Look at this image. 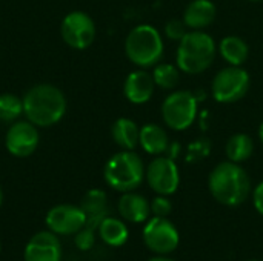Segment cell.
Instances as JSON below:
<instances>
[{
	"label": "cell",
	"mask_w": 263,
	"mask_h": 261,
	"mask_svg": "<svg viewBox=\"0 0 263 261\" xmlns=\"http://www.w3.org/2000/svg\"><path fill=\"white\" fill-rule=\"evenodd\" d=\"M208 188L220 205L234 208L247 202L251 192V180L240 163L222 162L210 174Z\"/></svg>",
	"instance_id": "obj_1"
},
{
	"label": "cell",
	"mask_w": 263,
	"mask_h": 261,
	"mask_svg": "<svg viewBox=\"0 0 263 261\" xmlns=\"http://www.w3.org/2000/svg\"><path fill=\"white\" fill-rule=\"evenodd\" d=\"M65 112L66 98L54 85H35L23 97V114L35 126H52L63 118Z\"/></svg>",
	"instance_id": "obj_2"
},
{
	"label": "cell",
	"mask_w": 263,
	"mask_h": 261,
	"mask_svg": "<svg viewBox=\"0 0 263 261\" xmlns=\"http://www.w3.org/2000/svg\"><path fill=\"white\" fill-rule=\"evenodd\" d=\"M217 46L214 38L205 31H188L179 42L177 68L186 74H200L214 62Z\"/></svg>",
	"instance_id": "obj_3"
},
{
	"label": "cell",
	"mask_w": 263,
	"mask_h": 261,
	"mask_svg": "<svg viewBox=\"0 0 263 261\" xmlns=\"http://www.w3.org/2000/svg\"><path fill=\"white\" fill-rule=\"evenodd\" d=\"M145 166L134 151H120L105 165L103 177L109 188L119 192L136 191L145 178Z\"/></svg>",
	"instance_id": "obj_4"
},
{
	"label": "cell",
	"mask_w": 263,
	"mask_h": 261,
	"mask_svg": "<svg viewBox=\"0 0 263 261\" xmlns=\"http://www.w3.org/2000/svg\"><path fill=\"white\" fill-rule=\"evenodd\" d=\"M163 49V38L151 25L133 28L125 40L126 57L139 68H151L160 63Z\"/></svg>",
	"instance_id": "obj_5"
},
{
	"label": "cell",
	"mask_w": 263,
	"mask_h": 261,
	"mask_svg": "<svg viewBox=\"0 0 263 261\" xmlns=\"http://www.w3.org/2000/svg\"><path fill=\"white\" fill-rule=\"evenodd\" d=\"M162 117L174 131L188 129L197 117V97L190 91H174L162 103Z\"/></svg>",
	"instance_id": "obj_6"
},
{
	"label": "cell",
	"mask_w": 263,
	"mask_h": 261,
	"mask_svg": "<svg viewBox=\"0 0 263 261\" xmlns=\"http://www.w3.org/2000/svg\"><path fill=\"white\" fill-rule=\"evenodd\" d=\"M250 74L242 66H227L220 69L211 85L213 97L219 103H236L242 100L250 89Z\"/></svg>",
	"instance_id": "obj_7"
},
{
	"label": "cell",
	"mask_w": 263,
	"mask_h": 261,
	"mask_svg": "<svg viewBox=\"0 0 263 261\" xmlns=\"http://www.w3.org/2000/svg\"><path fill=\"white\" fill-rule=\"evenodd\" d=\"M65 43L74 49H86L92 45L97 29L94 20L83 11H72L65 15L60 25Z\"/></svg>",
	"instance_id": "obj_8"
},
{
	"label": "cell",
	"mask_w": 263,
	"mask_h": 261,
	"mask_svg": "<svg viewBox=\"0 0 263 261\" xmlns=\"http://www.w3.org/2000/svg\"><path fill=\"white\" fill-rule=\"evenodd\" d=\"M143 242L151 252L166 255L177 249L180 235L168 218L153 217L143 229Z\"/></svg>",
	"instance_id": "obj_9"
},
{
	"label": "cell",
	"mask_w": 263,
	"mask_h": 261,
	"mask_svg": "<svg viewBox=\"0 0 263 261\" xmlns=\"http://www.w3.org/2000/svg\"><path fill=\"white\" fill-rule=\"evenodd\" d=\"M145 178L157 195H173L180 185V174L176 162L166 155L154 158L146 171Z\"/></svg>",
	"instance_id": "obj_10"
},
{
	"label": "cell",
	"mask_w": 263,
	"mask_h": 261,
	"mask_svg": "<svg viewBox=\"0 0 263 261\" xmlns=\"http://www.w3.org/2000/svg\"><path fill=\"white\" fill-rule=\"evenodd\" d=\"M45 223L57 235H72L86 225V214L80 206L57 205L48 211Z\"/></svg>",
	"instance_id": "obj_11"
},
{
	"label": "cell",
	"mask_w": 263,
	"mask_h": 261,
	"mask_svg": "<svg viewBox=\"0 0 263 261\" xmlns=\"http://www.w3.org/2000/svg\"><path fill=\"white\" fill-rule=\"evenodd\" d=\"M6 149L11 155L25 158L35 152L39 146V131L31 122H15L5 137Z\"/></svg>",
	"instance_id": "obj_12"
},
{
	"label": "cell",
	"mask_w": 263,
	"mask_h": 261,
	"mask_svg": "<svg viewBox=\"0 0 263 261\" xmlns=\"http://www.w3.org/2000/svg\"><path fill=\"white\" fill-rule=\"evenodd\" d=\"M25 261H60L62 260V245L57 234L52 231H42L31 237L25 246Z\"/></svg>",
	"instance_id": "obj_13"
},
{
	"label": "cell",
	"mask_w": 263,
	"mask_h": 261,
	"mask_svg": "<svg viewBox=\"0 0 263 261\" xmlns=\"http://www.w3.org/2000/svg\"><path fill=\"white\" fill-rule=\"evenodd\" d=\"M156 89V83L153 74L145 69L133 71L123 83V94L128 102L134 105H143L151 100Z\"/></svg>",
	"instance_id": "obj_14"
},
{
	"label": "cell",
	"mask_w": 263,
	"mask_h": 261,
	"mask_svg": "<svg viewBox=\"0 0 263 261\" xmlns=\"http://www.w3.org/2000/svg\"><path fill=\"white\" fill-rule=\"evenodd\" d=\"M119 214L129 223H143L151 215V203L140 194L123 192L117 205Z\"/></svg>",
	"instance_id": "obj_15"
},
{
	"label": "cell",
	"mask_w": 263,
	"mask_h": 261,
	"mask_svg": "<svg viewBox=\"0 0 263 261\" xmlns=\"http://www.w3.org/2000/svg\"><path fill=\"white\" fill-rule=\"evenodd\" d=\"M217 8L211 0H193L183 12V22L191 31H203L216 20Z\"/></svg>",
	"instance_id": "obj_16"
},
{
	"label": "cell",
	"mask_w": 263,
	"mask_h": 261,
	"mask_svg": "<svg viewBox=\"0 0 263 261\" xmlns=\"http://www.w3.org/2000/svg\"><path fill=\"white\" fill-rule=\"evenodd\" d=\"M80 208L86 214V226L99 229V225L108 217V197L102 189H91L82 198Z\"/></svg>",
	"instance_id": "obj_17"
},
{
	"label": "cell",
	"mask_w": 263,
	"mask_h": 261,
	"mask_svg": "<svg viewBox=\"0 0 263 261\" xmlns=\"http://www.w3.org/2000/svg\"><path fill=\"white\" fill-rule=\"evenodd\" d=\"M139 145L143 148L145 152L151 155H162L166 154L171 143L165 128L156 123H146L145 126L140 128Z\"/></svg>",
	"instance_id": "obj_18"
},
{
	"label": "cell",
	"mask_w": 263,
	"mask_h": 261,
	"mask_svg": "<svg viewBox=\"0 0 263 261\" xmlns=\"http://www.w3.org/2000/svg\"><path fill=\"white\" fill-rule=\"evenodd\" d=\"M111 135L117 146H120L122 149H126V151H133L139 145L140 128L137 126V123L134 120L122 117L114 122V125L111 128Z\"/></svg>",
	"instance_id": "obj_19"
},
{
	"label": "cell",
	"mask_w": 263,
	"mask_h": 261,
	"mask_svg": "<svg viewBox=\"0 0 263 261\" xmlns=\"http://www.w3.org/2000/svg\"><path fill=\"white\" fill-rule=\"evenodd\" d=\"M97 231H99V237L102 238V242L111 248L123 246L129 237L126 225L122 220L116 217H109V215L102 220Z\"/></svg>",
	"instance_id": "obj_20"
},
{
	"label": "cell",
	"mask_w": 263,
	"mask_h": 261,
	"mask_svg": "<svg viewBox=\"0 0 263 261\" xmlns=\"http://www.w3.org/2000/svg\"><path fill=\"white\" fill-rule=\"evenodd\" d=\"M219 52L222 57L233 66H242L250 55L248 43L239 35H228L223 37L219 45Z\"/></svg>",
	"instance_id": "obj_21"
},
{
	"label": "cell",
	"mask_w": 263,
	"mask_h": 261,
	"mask_svg": "<svg viewBox=\"0 0 263 261\" xmlns=\"http://www.w3.org/2000/svg\"><path fill=\"white\" fill-rule=\"evenodd\" d=\"M254 152V142L248 134L239 132L230 137L225 146V154L230 162L242 163L247 162Z\"/></svg>",
	"instance_id": "obj_22"
},
{
	"label": "cell",
	"mask_w": 263,
	"mask_h": 261,
	"mask_svg": "<svg viewBox=\"0 0 263 261\" xmlns=\"http://www.w3.org/2000/svg\"><path fill=\"white\" fill-rule=\"evenodd\" d=\"M153 78L156 86L162 89H174L180 82V69L171 63H157L153 69Z\"/></svg>",
	"instance_id": "obj_23"
},
{
	"label": "cell",
	"mask_w": 263,
	"mask_h": 261,
	"mask_svg": "<svg viewBox=\"0 0 263 261\" xmlns=\"http://www.w3.org/2000/svg\"><path fill=\"white\" fill-rule=\"evenodd\" d=\"M23 114V100L14 94L0 95V120L14 122Z\"/></svg>",
	"instance_id": "obj_24"
},
{
	"label": "cell",
	"mask_w": 263,
	"mask_h": 261,
	"mask_svg": "<svg viewBox=\"0 0 263 261\" xmlns=\"http://www.w3.org/2000/svg\"><path fill=\"white\" fill-rule=\"evenodd\" d=\"M211 152V142L208 138H199L188 145L186 162L188 163H199L206 158Z\"/></svg>",
	"instance_id": "obj_25"
},
{
	"label": "cell",
	"mask_w": 263,
	"mask_h": 261,
	"mask_svg": "<svg viewBox=\"0 0 263 261\" xmlns=\"http://www.w3.org/2000/svg\"><path fill=\"white\" fill-rule=\"evenodd\" d=\"M188 32V26L183 22V18H171L166 25H165V35L173 40V42H180Z\"/></svg>",
	"instance_id": "obj_26"
},
{
	"label": "cell",
	"mask_w": 263,
	"mask_h": 261,
	"mask_svg": "<svg viewBox=\"0 0 263 261\" xmlns=\"http://www.w3.org/2000/svg\"><path fill=\"white\" fill-rule=\"evenodd\" d=\"M94 242H96V229L86 225L76 234V240H74L76 246L80 251H89L94 246Z\"/></svg>",
	"instance_id": "obj_27"
},
{
	"label": "cell",
	"mask_w": 263,
	"mask_h": 261,
	"mask_svg": "<svg viewBox=\"0 0 263 261\" xmlns=\"http://www.w3.org/2000/svg\"><path fill=\"white\" fill-rule=\"evenodd\" d=\"M173 211V205L166 195H157L151 202V214L159 218H166Z\"/></svg>",
	"instance_id": "obj_28"
},
{
	"label": "cell",
	"mask_w": 263,
	"mask_h": 261,
	"mask_svg": "<svg viewBox=\"0 0 263 261\" xmlns=\"http://www.w3.org/2000/svg\"><path fill=\"white\" fill-rule=\"evenodd\" d=\"M253 202H254V208L256 211L263 215V182L260 185H257V188L253 192Z\"/></svg>",
	"instance_id": "obj_29"
},
{
	"label": "cell",
	"mask_w": 263,
	"mask_h": 261,
	"mask_svg": "<svg viewBox=\"0 0 263 261\" xmlns=\"http://www.w3.org/2000/svg\"><path fill=\"white\" fill-rule=\"evenodd\" d=\"M148 261H174V260H173V258H168L166 255H157V257L149 258Z\"/></svg>",
	"instance_id": "obj_30"
},
{
	"label": "cell",
	"mask_w": 263,
	"mask_h": 261,
	"mask_svg": "<svg viewBox=\"0 0 263 261\" xmlns=\"http://www.w3.org/2000/svg\"><path fill=\"white\" fill-rule=\"evenodd\" d=\"M259 138H260V142H262L263 145V122L260 123V126H259Z\"/></svg>",
	"instance_id": "obj_31"
},
{
	"label": "cell",
	"mask_w": 263,
	"mask_h": 261,
	"mask_svg": "<svg viewBox=\"0 0 263 261\" xmlns=\"http://www.w3.org/2000/svg\"><path fill=\"white\" fill-rule=\"evenodd\" d=\"M2 203H3V192H2V188H0V206H2Z\"/></svg>",
	"instance_id": "obj_32"
},
{
	"label": "cell",
	"mask_w": 263,
	"mask_h": 261,
	"mask_svg": "<svg viewBox=\"0 0 263 261\" xmlns=\"http://www.w3.org/2000/svg\"><path fill=\"white\" fill-rule=\"evenodd\" d=\"M247 2H263V0H247Z\"/></svg>",
	"instance_id": "obj_33"
},
{
	"label": "cell",
	"mask_w": 263,
	"mask_h": 261,
	"mask_svg": "<svg viewBox=\"0 0 263 261\" xmlns=\"http://www.w3.org/2000/svg\"><path fill=\"white\" fill-rule=\"evenodd\" d=\"M248 261H260V260H248Z\"/></svg>",
	"instance_id": "obj_34"
},
{
	"label": "cell",
	"mask_w": 263,
	"mask_h": 261,
	"mask_svg": "<svg viewBox=\"0 0 263 261\" xmlns=\"http://www.w3.org/2000/svg\"><path fill=\"white\" fill-rule=\"evenodd\" d=\"M0 251H2V243H0Z\"/></svg>",
	"instance_id": "obj_35"
}]
</instances>
